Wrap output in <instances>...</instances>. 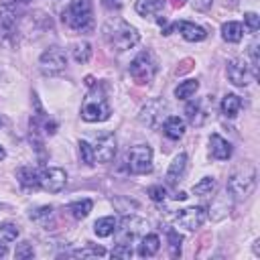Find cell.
Instances as JSON below:
<instances>
[{
    "label": "cell",
    "mask_w": 260,
    "mask_h": 260,
    "mask_svg": "<svg viewBox=\"0 0 260 260\" xmlns=\"http://www.w3.org/2000/svg\"><path fill=\"white\" fill-rule=\"evenodd\" d=\"M104 39L110 47L118 49V51H126V49H132L138 41H140V35L134 26H130L126 20L114 16L110 18L106 24H104Z\"/></svg>",
    "instance_id": "1"
},
{
    "label": "cell",
    "mask_w": 260,
    "mask_h": 260,
    "mask_svg": "<svg viewBox=\"0 0 260 260\" xmlns=\"http://www.w3.org/2000/svg\"><path fill=\"white\" fill-rule=\"evenodd\" d=\"M81 118L85 122H104L110 118V104L106 100V93L95 83L91 85V91L81 104Z\"/></svg>",
    "instance_id": "2"
},
{
    "label": "cell",
    "mask_w": 260,
    "mask_h": 260,
    "mask_svg": "<svg viewBox=\"0 0 260 260\" xmlns=\"http://www.w3.org/2000/svg\"><path fill=\"white\" fill-rule=\"evenodd\" d=\"M61 18L73 30H91L93 26L91 0H71L69 6L63 10Z\"/></svg>",
    "instance_id": "3"
},
{
    "label": "cell",
    "mask_w": 260,
    "mask_h": 260,
    "mask_svg": "<svg viewBox=\"0 0 260 260\" xmlns=\"http://www.w3.org/2000/svg\"><path fill=\"white\" fill-rule=\"evenodd\" d=\"M130 71V77L134 79V83L138 85H144V83H150L154 73H156V61L152 57L150 51H142L140 55H136L128 67Z\"/></svg>",
    "instance_id": "4"
},
{
    "label": "cell",
    "mask_w": 260,
    "mask_h": 260,
    "mask_svg": "<svg viewBox=\"0 0 260 260\" xmlns=\"http://www.w3.org/2000/svg\"><path fill=\"white\" fill-rule=\"evenodd\" d=\"M146 228H148L146 219L136 217V215H126L118 221V225L114 230L116 240H118V244H132L136 238L146 234Z\"/></svg>",
    "instance_id": "5"
},
{
    "label": "cell",
    "mask_w": 260,
    "mask_h": 260,
    "mask_svg": "<svg viewBox=\"0 0 260 260\" xmlns=\"http://www.w3.org/2000/svg\"><path fill=\"white\" fill-rule=\"evenodd\" d=\"M254 185H256V171L252 167H246L228 179V191L234 197H248L254 191Z\"/></svg>",
    "instance_id": "6"
},
{
    "label": "cell",
    "mask_w": 260,
    "mask_h": 260,
    "mask_svg": "<svg viewBox=\"0 0 260 260\" xmlns=\"http://www.w3.org/2000/svg\"><path fill=\"white\" fill-rule=\"evenodd\" d=\"M22 2L18 0H6L0 6V35L2 37H14L20 14H22Z\"/></svg>",
    "instance_id": "7"
},
{
    "label": "cell",
    "mask_w": 260,
    "mask_h": 260,
    "mask_svg": "<svg viewBox=\"0 0 260 260\" xmlns=\"http://www.w3.org/2000/svg\"><path fill=\"white\" fill-rule=\"evenodd\" d=\"M128 169L134 175H146L152 171V148L148 144H136L128 150Z\"/></svg>",
    "instance_id": "8"
},
{
    "label": "cell",
    "mask_w": 260,
    "mask_h": 260,
    "mask_svg": "<svg viewBox=\"0 0 260 260\" xmlns=\"http://www.w3.org/2000/svg\"><path fill=\"white\" fill-rule=\"evenodd\" d=\"M39 65H41V71H43V73H49V75L59 73V71H63L65 65H67V55H65V51L59 49V47H49V49L41 55Z\"/></svg>",
    "instance_id": "9"
},
{
    "label": "cell",
    "mask_w": 260,
    "mask_h": 260,
    "mask_svg": "<svg viewBox=\"0 0 260 260\" xmlns=\"http://www.w3.org/2000/svg\"><path fill=\"white\" fill-rule=\"evenodd\" d=\"M67 183V173L59 167H49L39 173V187L49 193H59Z\"/></svg>",
    "instance_id": "10"
},
{
    "label": "cell",
    "mask_w": 260,
    "mask_h": 260,
    "mask_svg": "<svg viewBox=\"0 0 260 260\" xmlns=\"http://www.w3.org/2000/svg\"><path fill=\"white\" fill-rule=\"evenodd\" d=\"M225 73H228V79L234 85H238V87H244V85H248L254 79V71H252V67L244 59H232L228 63Z\"/></svg>",
    "instance_id": "11"
},
{
    "label": "cell",
    "mask_w": 260,
    "mask_h": 260,
    "mask_svg": "<svg viewBox=\"0 0 260 260\" xmlns=\"http://www.w3.org/2000/svg\"><path fill=\"white\" fill-rule=\"evenodd\" d=\"M205 219H207V211H205V207H201V205L181 209V211L177 213V217H175V221H177L181 228L189 230V232H193V230L201 228Z\"/></svg>",
    "instance_id": "12"
},
{
    "label": "cell",
    "mask_w": 260,
    "mask_h": 260,
    "mask_svg": "<svg viewBox=\"0 0 260 260\" xmlns=\"http://www.w3.org/2000/svg\"><path fill=\"white\" fill-rule=\"evenodd\" d=\"M91 152H93V162H110L116 156V138H114V134L100 136L91 144Z\"/></svg>",
    "instance_id": "13"
},
{
    "label": "cell",
    "mask_w": 260,
    "mask_h": 260,
    "mask_svg": "<svg viewBox=\"0 0 260 260\" xmlns=\"http://www.w3.org/2000/svg\"><path fill=\"white\" fill-rule=\"evenodd\" d=\"M169 28H171V30L177 28V30L183 35V39H185V41H191V43H199V41H203V39L207 37V30H205L203 26H199V24H195V22H189V20H179V22L171 24Z\"/></svg>",
    "instance_id": "14"
},
{
    "label": "cell",
    "mask_w": 260,
    "mask_h": 260,
    "mask_svg": "<svg viewBox=\"0 0 260 260\" xmlns=\"http://www.w3.org/2000/svg\"><path fill=\"white\" fill-rule=\"evenodd\" d=\"M165 110H167V104L162 100L148 102L140 112V122L146 124V126H158V122L162 120V112Z\"/></svg>",
    "instance_id": "15"
},
{
    "label": "cell",
    "mask_w": 260,
    "mask_h": 260,
    "mask_svg": "<svg viewBox=\"0 0 260 260\" xmlns=\"http://www.w3.org/2000/svg\"><path fill=\"white\" fill-rule=\"evenodd\" d=\"M209 152L217 160H228L232 156V144L225 138H221L219 134H211L209 136Z\"/></svg>",
    "instance_id": "16"
},
{
    "label": "cell",
    "mask_w": 260,
    "mask_h": 260,
    "mask_svg": "<svg viewBox=\"0 0 260 260\" xmlns=\"http://www.w3.org/2000/svg\"><path fill=\"white\" fill-rule=\"evenodd\" d=\"M162 132H165V136H169L171 140H179V138L185 134V122H183V118H179V116H169V118L165 120V124H162Z\"/></svg>",
    "instance_id": "17"
},
{
    "label": "cell",
    "mask_w": 260,
    "mask_h": 260,
    "mask_svg": "<svg viewBox=\"0 0 260 260\" xmlns=\"http://www.w3.org/2000/svg\"><path fill=\"white\" fill-rule=\"evenodd\" d=\"M185 167H187V154H185V152H179V154L175 156V160L171 162L169 171H167V181H169L171 185H175V183L183 177Z\"/></svg>",
    "instance_id": "18"
},
{
    "label": "cell",
    "mask_w": 260,
    "mask_h": 260,
    "mask_svg": "<svg viewBox=\"0 0 260 260\" xmlns=\"http://www.w3.org/2000/svg\"><path fill=\"white\" fill-rule=\"evenodd\" d=\"M16 179L24 189H37L39 187V171L32 167H20L16 171Z\"/></svg>",
    "instance_id": "19"
},
{
    "label": "cell",
    "mask_w": 260,
    "mask_h": 260,
    "mask_svg": "<svg viewBox=\"0 0 260 260\" xmlns=\"http://www.w3.org/2000/svg\"><path fill=\"white\" fill-rule=\"evenodd\" d=\"M30 219L37 221L45 230H53L55 228V213H53V207H49V205L39 207L37 211H32L30 213Z\"/></svg>",
    "instance_id": "20"
},
{
    "label": "cell",
    "mask_w": 260,
    "mask_h": 260,
    "mask_svg": "<svg viewBox=\"0 0 260 260\" xmlns=\"http://www.w3.org/2000/svg\"><path fill=\"white\" fill-rule=\"evenodd\" d=\"M158 248H160L158 236H156V234H144V236H142V242H140V246H138V254H140L142 258H150V256H154V254L158 252Z\"/></svg>",
    "instance_id": "21"
},
{
    "label": "cell",
    "mask_w": 260,
    "mask_h": 260,
    "mask_svg": "<svg viewBox=\"0 0 260 260\" xmlns=\"http://www.w3.org/2000/svg\"><path fill=\"white\" fill-rule=\"evenodd\" d=\"M165 8V0H138L136 2V12L140 16H156Z\"/></svg>",
    "instance_id": "22"
},
{
    "label": "cell",
    "mask_w": 260,
    "mask_h": 260,
    "mask_svg": "<svg viewBox=\"0 0 260 260\" xmlns=\"http://www.w3.org/2000/svg\"><path fill=\"white\" fill-rule=\"evenodd\" d=\"M219 108H221V114H223L225 118H236L238 112H240V108H242V100H240V95H236V93H228V95H223Z\"/></svg>",
    "instance_id": "23"
},
{
    "label": "cell",
    "mask_w": 260,
    "mask_h": 260,
    "mask_svg": "<svg viewBox=\"0 0 260 260\" xmlns=\"http://www.w3.org/2000/svg\"><path fill=\"white\" fill-rule=\"evenodd\" d=\"M221 37L228 43H240L242 37H244V26L240 22H236V20H230V22H225L221 26Z\"/></svg>",
    "instance_id": "24"
},
{
    "label": "cell",
    "mask_w": 260,
    "mask_h": 260,
    "mask_svg": "<svg viewBox=\"0 0 260 260\" xmlns=\"http://www.w3.org/2000/svg\"><path fill=\"white\" fill-rule=\"evenodd\" d=\"M116 225H118V219H116L114 215H106V217H100V219L93 223V232H95V236L106 238V236H112V234H114Z\"/></svg>",
    "instance_id": "25"
},
{
    "label": "cell",
    "mask_w": 260,
    "mask_h": 260,
    "mask_svg": "<svg viewBox=\"0 0 260 260\" xmlns=\"http://www.w3.org/2000/svg\"><path fill=\"white\" fill-rule=\"evenodd\" d=\"M185 114H187V118H189V122L193 124V126H199V124H203V120H205V112H203V108H201V102L199 100H195V102H189L187 104V108H185Z\"/></svg>",
    "instance_id": "26"
},
{
    "label": "cell",
    "mask_w": 260,
    "mask_h": 260,
    "mask_svg": "<svg viewBox=\"0 0 260 260\" xmlns=\"http://www.w3.org/2000/svg\"><path fill=\"white\" fill-rule=\"evenodd\" d=\"M91 207H93V201L91 199H81V201H73L69 205V211H71V215L75 219H85L89 215Z\"/></svg>",
    "instance_id": "27"
},
{
    "label": "cell",
    "mask_w": 260,
    "mask_h": 260,
    "mask_svg": "<svg viewBox=\"0 0 260 260\" xmlns=\"http://www.w3.org/2000/svg\"><path fill=\"white\" fill-rule=\"evenodd\" d=\"M197 89H199V81L197 79H189V81H183V83H179L175 87V95L179 100H189V98L195 95Z\"/></svg>",
    "instance_id": "28"
},
{
    "label": "cell",
    "mask_w": 260,
    "mask_h": 260,
    "mask_svg": "<svg viewBox=\"0 0 260 260\" xmlns=\"http://www.w3.org/2000/svg\"><path fill=\"white\" fill-rule=\"evenodd\" d=\"M71 53H73V59L77 61V63H87L89 61V57H91V45L87 43V41H81V43H75L73 45V49H71Z\"/></svg>",
    "instance_id": "29"
},
{
    "label": "cell",
    "mask_w": 260,
    "mask_h": 260,
    "mask_svg": "<svg viewBox=\"0 0 260 260\" xmlns=\"http://www.w3.org/2000/svg\"><path fill=\"white\" fill-rule=\"evenodd\" d=\"M167 238H169V246H171V256L173 258H179L181 256V242H183V236L179 232H175L173 228L167 230Z\"/></svg>",
    "instance_id": "30"
},
{
    "label": "cell",
    "mask_w": 260,
    "mask_h": 260,
    "mask_svg": "<svg viewBox=\"0 0 260 260\" xmlns=\"http://www.w3.org/2000/svg\"><path fill=\"white\" fill-rule=\"evenodd\" d=\"M215 189V179L213 177H203L199 183L193 185V193L195 195H209Z\"/></svg>",
    "instance_id": "31"
},
{
    "label": "cell",
    "mask_w": 260,
    "mask_h": 260,
    "mask_svg": "<svg viewBox=\"0 0 260 260\" xmlns=\"http://www.w3.org/2000/svg\"><path fill=\"white\" fill-rule=\"evenodd\" d=\"M104 254H106V248H102V246H87V248L73 252V256H77V258H91V256H104Z\"/></svg>",
    "instance_id": "32"
},
{
    "label": "cell",
    "mask_w": 260,
    "mask_h": 260,
    "mask_svg": "<svg viewBox=\"0 0 260 260\" xmlns=\"http://www.w3.org/2000/svg\"><path fill=\"white\" fill-rule=\"evenodd\" d=\"M32 256H35V250H32L30 242H20L14 250V258H18V260H26V258H32Z\"/></svg>",
    "instance_id": "33"
},
{
    "label": "cell",
    "mask_w": 260,
    "mask_h": 260,
    "mask_svg": "<svg viewBox=\"0 0 260 260\" xmlns=\"http://www.w3.org/2000/svg\"><path fill=\"white\" fill-rule=\"evenodd\" d=\"M79 154H81V160L85 162V165H95L93 162V152H91V144L87 142V140H79Z\"/></svg>",
    "instance_id": "34"
},
{
    "label": "cell",
    "mask_w": 260,
    "mask_h": 260,
    "mask_svg": "<svg viewBox=\"0 0 260 260\" xmlns=\"http://www.w3.org/2000/svg\"><path fill=\"white\" fill-rule=\"evenodd\" d=\"M16 236H18V228L14 223H2L0 225V238L2 240L12 242V240H16Z\"/></svg>",
    "instance_id": "35"
},
{
    "label": "cell",
    "mask_w": 260,
    "mask_h": 260,
    "mask_svg": "<svg viewBox=\"0 0 260 260\" xmlns=\"http://www.w3.org/2000/svg\"><path fill=\"white\" fill-rule=\"evenodd\" d=\"M148 197L152 199V201H156V203H160V201H165L167 199V189L162 187V185H152V187H148Z\"/></svg>",
    "instance_id": "36"
},
{
    "label": "cell",
    "mask_w": 260,
    "mask_h": 260,
    "mask_svg": "<svg viewBox=\"0 0 260 260\" xmlns=\"http://www.w3.org/2000/svg\"><path fill=\"white\" fill-rule=\"evenodd\" d=\"M132 246L130 244H116L112 250V258H132Z\"/></svg>",
    "instance_id": "37"
},
{
    "label": "cell",
    "mask_w": 260,
    "mask_h": 260,
    "mask_svg": "<svg viewBox=\"0 0 260 260\" xmlns=\"http://www.w3.org/2000/svg\"><path fill=\"white\" fill-rule=\"evenodd\" d=\"M244 22H246V28L250 32H256L260 28V16L256 12H246L244 14Z\"/></svg>",
    "instance_id": "38"
},
{
    "label": "cell",
    "mask_w": 260,
    "mask_h": 260,
    "mask_svg": "<svg viewBox=\"0 0 260 260\" xmlns=\"http://www.w3.org/2000/svg\"><path fill=\"white\" fill-rule=\"evenodd\" d=\"M193 65H195V61L187 57V59H183V61L179 63V67H177V71H175V73H177V75H185V73H189V71L193 69Z\"/></svg>",
    "instance_id": "39"
},
{
    "label": "cell",
    "mask_w": 260,
    "mask_h": 260,
    "mask_svg": "<svg viewBox=\"0 0 260 260\" xmlns=\"http://www.w3.org/2000/svg\"><path fill=\"white\" fill-rule=\"evenodd\" d=\"M213 0H193V8L199 10V12H205L209 6H211Z\"/></svg>",
    "instance_id": "40"
},
{
    "label": "cell",
    "mask_w": 260,
    "mask_h": 260,
    "mask_svg": "<svg viewBox=\"0 0 260 260\" xmlns=\"http://www.w3.org/2000/svg\"><path fill=\"white\" fill-rule=\"evenodd\" d=\"M104 6H106V8H116V10H118V8H120V2H116V0H104Z\"/></svg>",
    "instance_id": "41"
},
{
    "label": "cell",
    "mask_w": 260,
    "mask_h": 260,
    "mask_svg": "<svg viewBox=\"0 0 260 260\" xmlns=\"http://www.w3.org/2000/svg\"><path fill=\"white\" fill-rule=\"evenodd\" d=\"M6 244H8V242L0 238V258H2V256H6V252H8V246H6Z\"/></svg>",
    "instance_id": "42"
},
{
    "label": "cell",
    "mask_w": 260,
    "mask_h": 260,
    "mask_svg": "<svg viewBox=\"0 0 260 260\" xmlns=\"http://www.w3.org/2000/svg\"><path fill=\"white\" fill-rule=\"evenodd\" d=\"M173 199H177V201H183V199H187V195H185L183 191H179V193H175V195H173Z\"/></svg>",
    "instance_id": "43"
},
{
    "label": "cell",
    "mask_w": 260,
    "mask_h": 260,
    "mask_svg": "<svg viewBox=\"0 0 260 260\" xmlns=\"http://www.w3.org/2000/svg\"><path fill=\"white\" fill-rule=\"evenodd\" d=\"M185 2H187V0H173V6H175V8H181Z\"/></svg>",
    "instance_id": "44"
},
{
    "label": "cell",
    "mask_w": 260,
    "mask_h": 260,
    "mask_svg": "<svg viewBox=\"0 0 260 260\" xmlns=\"http://www.w3.org/2000/svg\"><path fill=\"white\" fill-rule=\"evenodd\" d=\"M4 158H6V150L0 146V160H4Z\"/></svg>",
    "instance_id": "45"
},
{
    "label": "cell",
    "mask_w": 260,
    "mask_h": 260,
    "mask_svg": "<svg viewBox=\"0 0 260 260\" xmlns=\"http://www.w3.org/2000/svg\"><path fill=\"white\" fill-rule=\"evenodd\" d=\"M18 2H28V0H18Z\"/></svg>",
    "instance_id": "46"
},
{
    "label": "cell",
    "mask_w": 260,
    "mask_h": 260,
    "mask_svg": "<svg viewBox=\"0 0 260 260\" xmlns=\"http://www.w3.org/2000/svg\"><path fill=\"white\" fill-rule=\"evenodd\" d=\"M0 126H2V120H0Z\"/></svg>",
    "instance_id": "47"
}]
</instances>
